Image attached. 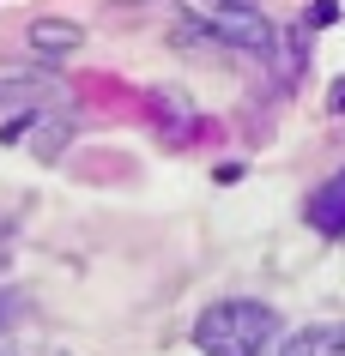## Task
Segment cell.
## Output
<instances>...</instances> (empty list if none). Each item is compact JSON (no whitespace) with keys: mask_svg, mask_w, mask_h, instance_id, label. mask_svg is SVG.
Returning a JSON list of instances; mask_svg holds the SVG:
<instances>
[{"mask_svg":"<svg viewBox=\"0 0 345 356\" xmlns=\"http://www.w3.org/2000/svg\"><path fill=\"white\" fill-rule=\"evenodd\" d=\"M279 314L267 302H249V296H230V302H212L200 326H194V344L206 356H273L279 350Z\"/></svg>","mask_w":345,"mask_h":356,"instance_id":"cell-1","label":"cell"},{"mask_svg":"<svg viewBox=\"0 0 345 356\" xmlns=\"http://www.w3.org/2000/svg\"><path fill=\"white\" fill-rule=\"evenodd\" d=\"M182 13L200 31H212L218 42H230V49H243L254 60H273V49H279V31L267 24V13L254 0H182Z\"/></svg>","mask_w":345,"mask_h":356,"instance_id":"cell-2","label":"cell"},{"mask_svg":"<svg viewBox=\"0 0 345 356\" xmlns=\"http://www.w3.org/2000/svg\"><path fill=\"white\" fill-rule=\"evenodd\" d=\"M303 218H309L315 236H345V169H339V175H327L321 188L309 193Z\"/></svg>","mask_w":345,"mask_h":356,"instance_id":"cell-3","label":"cell"},{"mask_svg":"<svg viewBox=\"0 0 345 356\" xmlns=\"http://www.w3.org/2000/svg\"><path fill=\"white\" fill-rule=\"evenodd\" d=\"M31 49L37 55H79L85 49V31L73 19H37L31 24Z\"/></svg>","mask_w":345,"mask_h":356,"instance_id":"cell-4","label":"cell"},{"mask_svg":"<svg viewBox=\"0 0 345 356\" xmlns=\"http://www.w3.org/2000/svg\"><path fill=\"white\" fill-rule=\"evenodd\" d=\"M279 356H345V326H303L279 344Z\"/></svg>","mask_w":345,"mask_h":356,"instance_id":"cell-5","label":"cell"},{"mask_svg":"<svg viewBox=\"0 0 345 356\" xmlns=\"http://www.w3.org/2000/svg\"><path fill=\"white\" fill-rule=\"evenodd\" d=\"M19 314H24V296L19 290H0V338H6V326H13Z\"/></svg>","mask_w":345,"mask_h":356,"instance_id":"cell-6","label":"cell"},{"mask_svg":"<svg viewBox=\"0 0 345 356\" xmlns=\"http://www.w3.org/2000/svg\"><path fill=\"white\" fill-rule=\"evenodd\" d=\"M339 19V0H315V6H309V24H333Z\"/></svg>","mask_w":345,"mask_h":356,"instance_id":"cell-7","label":"cell"},{"mask_svg":"<svg viewBox=\"0 0 345 356\" xmlns=\"http://www.w3.org/2000/svg\"><path fill=\"white\" fill-rule=\"evenodd\" d=\"M6 356H67V350H43V344H13Z\"/></svg>","mask_w":345,"mask_h":356,"instance_id":"cell-8","label":"cell"},{"mask_svg":"<svg viewBox=\"0 0 345 356\" xmlns=\"http://www.w3.org/2000/svg\"><path fill=\"white\" fill-rule=\"evenodd\" d=\"M327 103H333V109L345 115V79H339V85H333V97H327Z\"/></svg>","mask_w":345,"mask_h":356,"instance_id":"cell-9","label":"cell"}]
</instances>
